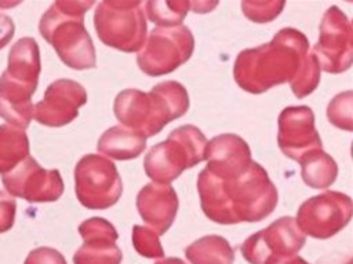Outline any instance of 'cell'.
I'll use <instances>...</instances> for the list:
<instances>
[{"label":"cell","mask_w":353,"mask_h":264,"mask_svg":"<svg viewBox=\"0 0 353 264\" xmlns=\"http://www.w3.org/2000/svg\"><path fill=\"white\" fill-rule=\"evenodd\" d=\"M156 264H185L181 258H175V257H170V258H165V260H161Z\"/></svg>","instance_id":"32"},{"label":"cell","mask_w":353,"mask_h":264,"mask_svg":"<svg viewBox=\"0 0 353 264\" xmlns=\"http://www.w3.org/2000/svg\"><path fill=\"white\" fill-rule=\"evenodd\" d=\"M94 1H55L43 14L39 30L58 57L73 69L94 68L95 50L84 28V12Z\"/></svg>","instance_id":"4"},{"label":"cell","mask_w":353,"mask_h":264,"mask_svg":"<svg viewBox=\"0 0 353 264\" xmlns=\"http://www.w3.org/2000/svg\"><path fill=\"white\" fill-rule=\"evenodd\" d=\"M192 264H233L234 253L229 242L218 235H208L197 239L185 249Z\"/></svg>","instance_id":"21"},{"label":"cell","mask_w":353,"mask_h":264,"mask_svg":"<svg viewBox=\"0 0 353 264\" xmlns=\"http://www.w3.org/2000/svg\"><path fill=\"white\" fill-rule=\"evenodd\" d=\"M40 51L33 37L19 39L10 50L4 73L12 82L36 91L40 75Z\"/></svg>","instance_id":"18"},{"label":"cell","mask_w":353,"mask_h":264,"mask_svg":"<svg viewBox=\"0 0 353 264\" xmlns=\"http://www.w3.org/2000/svg\"><path fill=\"white\" fill-rule=\"evenodd\" d=\"M194 46L193 36L186 26L153 29L148 44L138 54V65L150 76L170 73L188 61Z\"/></svg>","instance_id":"8"},{"label":"cell","mask_w":353,"mask_h":264,"mask_svg":"<svg viewBox=\"0 0 353 264\" xmlns=\"http://www.w3.org/2000/svg\"><path fill=\"white\" fill-rule=\"evenodd\" d=\"M269 264H309L303 258L292 256V257H285V258H279L274 261H270Z\"/></svg>","instance_id":"31"},{"label":"cell","mask_w":353,"mask_h":264,"mask_svg":"<svg viewBox=\"0 0 353 264\" xmlns=\"http://www.w3.org/2000/svg\"><path fill=\"white\" fill-rule=\"evenodd\" d=\"M307 40L295 29H281L270 43L244 50L234 64V79L250 93H262L274 84L294 82L307 57Z\"/></svg>","instance_id":"2"},{"label":"cell","mask_w":353,"mask_h":264,"mask_svg":"<svg viewBox=\"0 0 353 264\" xmlns=\"http://www.w3.org/2000/svg\"><path fill=\"white\" fill-rule=\"evenodd\" d=\"M207 217L221 224L261 221L277 203V191L268 173L255 162L236 178H219L204 169L197 180Z\"/></svg>","instance_id":"1"},{"label":"cell","mask_w":353,"mask_h":264,"mask_svg":"<svg viewBox=\"0 0 353 264\" xmlns=\"http://www.w3.org/2000/svg\"><path fill=\"white\" fill-rule=\"evenodd\" d=\"M314 51L319 65L327 72L339 73L350 68L352 28L338 7H330L324 14Z\"/></svg>","instance_id":"12"},{"label":"cell","mask_w":353,"mask_h":264,"mask_svg":"<svg viewBox=\"0 0 353 264\" xmlns=\"http://www.w3.org/2000/svg\"><path fill=\"white\" fill-rule=\"evenodd\" d=\"M352 217V200L341 192H325L302 203L296 214L299 229L317 239L339 232Z\"/></svg>","instance_id":"10"},{"label":"cell","mask_w":353,"mask_h":264,"mask_svg":"<svg viewBox=\"0 0 353 264\" xmlns=\"http://www.w3.org/2000/svg\"><path fill=\"white\" fill-rule=\"evenodd\" d=\"M34 90L0 76V116L11 126L25 130L33 117L32 95Z\"/></svg>","instance_id":"19"},{"label":"cell","mask_w":353,"mask_h":264,"mask_svg":"<svg viewBox=\"0 0 353 264\" xmlns=\"http://www.w3.org/2000/svg\"><path fill=\"white\" fill-rule=\"evenodd\" d=\"M137 206L142 218L154 228L157 235H163L174 221L178 198L167 184H148L141 189Z\"/></svg>","instance_id":"17"},{"label":"cell","mask_w":353,"mask_h":264,"mask_svg":"<svg viewBox=\"0 0 353 264\" xmlns=\"http://www.w3.org/2000/svg\"><path fill=\"white\" fill-rule=\"evenodd\" d=\"M328 119L336 127L352 130V91L336 95L328 105Z\"/></svg>","instance_id":"27"},{"label":"cell","mask_w":353,"mask_h":264,"mask_svg":"<svg viewBox=\"0 0 353 264\" xmlns=\"http://www.w3.org/2000/svg\"><path fill=\"white\" fill-rule=\"evenodd\" d=\"M132 243L135 250L148 258H159L164 256L159 235L146 227L135 225L132 231Z\"/></svg>","instance_id":"26"},{"label":"cell","mask_w":353,"mask_h":264,"mask_svg":"<svg viewBox=\"0 0 353 264\" xmlns=\"http://www.w3.org/2000/svg\"><path fill=\"white\" fill-rule=\"evenodd\" d=\"M141 4V1H102L95 11L98 37L106 46L121 51H138L146 35Z\"/></svg>","instance_id":"6"},{"label":"cell","mask_w":353,"mask_h":264,"mask_svg":"<svg viewBox=\"0 0 353 264\" xmlns=\"http://www.w3.org/2000/svg\"><path fill=\"white\" fill-rule=\"evenodd\" d=\"M207 140L194 126H181L167 138L153 147L145 158L146 174L157 182L175 180L186 167L205 159Z\"/></svg>","instance_id":"5"},{"label":"cell","mask_w":353,"mask_h":264,"mask_svg":"<svg viewBox=\"0 0 353 264\" xmlns=\"http://www.w3.org/2000/svg\"><path fill=\"white\" fill-rule=\"evenodd\" d=\"M29 156V140L22 129L0 124V173L6 174Z\"/></svg>","instance_id":"22"},{"label":"cell","mask_w":353,"mask_h":264,"mask_svg":"<svg viewBox=\"0 0 353 264\" xmlns=\"http://www.w3.org/2000/svg\"><path fill=\"white\" fill-rule=\"evenodd\" d=\"M306 236L292 217H281L251 235L241 245V254L251 264H269L270 261L292 257L305 245Z\"/></svg>","instance_id":"9"},{"label":"cell","mask_w":353,"mask_h":264,"mask_svg":"<svg viewBox=\"0 0 353 264\" xmlns=\"http://www.w3.org/2000/svg\"><path fill=\"white\" fill-rule=\"evenodd\" d=\"M17 214V203L11 195L0 191V234L12 228Z\"/></svg>","instance_id":"29"},{"label":"cell","mask_w":353,"mask_h":264,"mask_svg":"<svg viewBox=\"0 0 353 264\" xmlns=\"http://www.w3.org/2000/svg\"><path fill=\"white\" fill-rule=\"evenodd\" d=\"M170 1H148L146 11L149 18L159 25H176L185 18L190 3L174 1L172 8H168Z\"/></svg>","instance_id":"24"},{"label":"cell","mask_w":353,"mask_h":264,"mask_svg":"<svg viewBox=\"0 0 353 264\" xmlns=\"http://www.w3.org/2000/svg\"><path fill=\"white\" fill-rule=\"evenodd\" d=\"M320 80V65L317 62V58L314 54H307L306 61L295 77L294 82H291V88L296 97H305L310 94L317 83Z\"/></svg>","instance_id":"25"},{"label":"cell","mask_w":353,"mask_h":264,"mask_svg":"<svg viewBox=\"0 0 353 264\" xmlns=\"http://www.w3.org/2000/svg\"><path fill=\"white\" fill-rule=\"evenodd\" d=\"M76 195L88 209H106L114 205L123 191L116 166L101 155L83 156L74 169Z\"/></svg>","instance_id":"7"},{"label":"cell","mask_w":353,"mask_h":264,"mask_svg":"<svg viewBox=\"0 0 353 264\" xmlns=\"http://www.w3.org/2000/svg\"><path fill=\"white\" fill-rule=\"evenodd\" d=\"M23 264H66V260L58 250L41 246L33 249L25 258Z\"/></svg>","instance_id":"28"},{"label":"cell","mask_w":353,"mask_h":264,"mask_svg":"<svg viewBox=\"0 0 353 264\" xmlns=\"http://www.w3.org/2000/svg\"><path fill=\"white\" fill-rule=\"evenodd\" d=\"M146 147V137L135 130L114 126L106 130L98 141V151L119 160L132 159L141 155Z\"/></svg>","instance_id":"20"},{"label":"cell","mask_w":353,"mask_h":264,"mask_svg":"<svg viewBox=\"0 0 353 264\" xmlns=\"http://www.w3.org/2000/svg\"><path fill=\"white\" fill-rule=\"evenodd\" d=\"M14 32L15 25L12 19L8 15L0 12V50L11 41V39L14 37Z\"/></svg>","instance_id":"30"},{"label":"cell","mask_w":353,"mask_h":264,"mask_svg":"<svg viewBox=\"0 0 353 264\" xmlns=\"http://www.w3.org/2000/svg\"><path fill=\"white\" fill-rule=\"evenodd\" d=\"M85 101L87 93L80 83L59 79L47 87L43 100L33 106V117L40 124L59 127L70 123Z\"/></svg>","instance_id":"13"},{"label":"cell","mask_w":353,"mask_h":264,"mask_svg":"<svg viewBox=\"0 0 353 264\" xmlns=\"http://www.w3.org/2000/svg\"><path fill=\"white\" fill-rule=\"evenodd\" d=\"M299 162L303 181L312 188H327L336 178V163L321 148L303 155Z\"/></svg>","instance_id":"23"},{"label":"cell","mask_w":353,"mask_h":264,"mask_svg":"<svg viewBox=\"0 0 353 264\" xmlns=\"http://www.w3.org/2000/svg\"><path fill=\"white\" fill-rule=\"evenodd\" d=\"M313 112L307 106L285 108L279 117V147L291 159L321 148V140L314 130Z\"/></svg>","instance_id":"14"},{"label":"cell","mask_w":353,"mask_h":264,"mask_svg":"<svg viewBox=\"0 0 353 264\" xmlns=\"http://www.w3.org/2000/svg\"><path fill=\"white\" fill-rule=\"evenodd\" d=\"M205 159L207 170L219 178H236L252 163L247 142L234 134H222L207 142Z\"/></svg>","instance_id":"16"},{"label":"cell","mask_w":353,"mask_h":264,"mask_svg":"<svg viewBox=\"0 0 353 264\" xmlns=\"http://www.w3.org/2000/svg\"><path fill=\"white\" fill-rule=\"evenodd\" d=\"M189 108L185 87L176 82H164L150 93L124 90L114 101L117 119L145 137L157 134L167 123L182 116Z\"/></svg>","instance_id":"3"},{"label":"cell","mask_w":353,"mask_h":264,"mask_svg":"<svg viewBox=\"0 0 353 264\" xmlns=\"http://www.w3.org/2000/svg\"><path fill=\"white\" fill-rule=\"evenodd\" d=\"M84 245L74 253V264H120L123 254L116 245L117 232L105 218L94 217L79 227Z\"/></svg>","instance_id":"15"},{"label":"cell","mask_w":353,"mask_h":264,"mask_svg":"<svg viewBox=\"0 0 353 264\" xmlns=\"http://www.w3.org/2000/svg\"><path fill=\"white\" fill-rule=\"evenodd\" d=\"M6 191L28 202H54L63 192L58 170L43 169L32 156L25 158L11 171L1 176Z\"/></svg>","instance_id":"11"}]
</instances>
